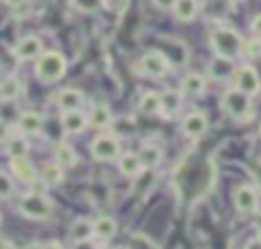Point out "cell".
Returning <instances> with one entry per match:
<instances>
[{
	"label": "cell",
	"instance_id": "f1b7e54d",
	"mask_svg": "<svg viewBox=\"0 0 261 249\" xmlns=\"http://www.w3.org/2000/svg\"><path fill=\"white\" fill-rule=\"evenodd\" d=\"M71 4L82 12H96L102 6V0H71Z\"/></svg>",
	"mask_w": 261,
	"mask_h": 249
},
{
	"label": "cell",
	"instance_id": "484cf974",
	"mask_svg": "<svg viewBox=\"0 0 261 249\" xmlns=\"http://www.w3.org/2000/svg\"><path fill=\"white\" fill-rule=\"evenodd\" d=\"M139 108H141V112H145V114H157V112L161 110L159 94H155V92L143 94V98H141V102H139Z\"/></svg>",
	"mask_w": 261,
	"mask_h": 249
},
{
	"label": "cell",
	"instance_id": "52a82bcc",
	"mask_svg": "<svg viewBox=\"0 0 261 249\" xmlns=\"http://www.w3.org/2000/svg\"><path fill=\"white\" fill-rule=\"evenodd\" d=\"M232 82H234V88H239L241 92L253 96L259 92L261 88V80H259V73L251 67V65H241L234 69L232 73Z\"/></svg>",
	"mask_w": 261,
	"mask_h": 249
},
{
	"label": "cell",
	"instance_id": "ffe728a7",
	"mask_svg": "<svg viewBox=\"0 0 261 249\" xmlns=\"http://www.w3.org/2000/svg\"><path fill=\"white\" fill-rule=\"evenodd\" d=\"M137 155H139V161L143 167H155V165H159V161L163 157V153L157 145H143Z\"/></svg>",
	"mask_w": 261,
	"mask_h": 249
},
{
	"label": "cell",
	"instance_id": "5b68a950",
	"mask_svg": "<svg viewBox=\"0 0 261 249\" xmlns=\"http://www.w3.org/2000/svg\"><path fill=\"white\" fill-rule=\"evenodd\" d=\"M90 151H92V157L98 159V161H114L120 155V145H118L116 137L100 135V137H96L92 141Z\"/></svg>",
	"mask_w": 261,
	"mask_h": 249
},
{
	"label": "cell",
	"instance_id": "f35d334b",
	"mask_svg": "<svg viewBox=\"0 0 261 249\" xmlns=\"http://www.w3.org/2000/svg\"><path fill=\"white\" fill-rule=\"evenodd\" d=\"M4 2H8L10 6H18V4H22L24 0H4Z\"/></svg>",
	"mask_w": 261,
	"mask_h": 249
},
{
	"label": "cell",
	"instance_id": "4316f807",
	"mask_svg": "<svg viewBox=\"0 0 261 249\" xmlns=\"http://www.w3.org/2000/svg\"><path fill=\"white\" fill-rule=\"evenodd\" d=\"M2 94H4V100H14L16 96H18V92H20V84H18V80L16 78H6L2 84Z\"/></svg>",
	"mask_w": 261,
	"mask_h": 249
},
{
	"label": "cell",
	"instance_id": "836d02e7",
	"mask_svg": "<svg viewBox=\"0 0 261 249\" xmlns=\"http://www.w3.org/2000/svg\"><path fill=\"white\" fill-rule=\"evenodd\" d=\"M41 249H63V243L57 241V239H51V241L41 243Z\"/></svg>",
	"mask_w": 261,
	"mask_h": 249
},
{
	"label": "cell",
	"instance_id": "4fadbf2b",
	"mask_svg": "<svg viewBox=\"0 0 261 249\" xmlns=\"http://www.w3.org/2000/svg\"><path fill=\"white\" fill-rule=\"evenodd\" d=\"M57 106L61 110H80L84 106V94L73 88H65L57 94Z\"/></svg>",
	"mask_w": 261,
	"mask_h": 249
},
{
	"label": "cell",
	"instance_id": "cb8c5ba5",
	"mask_svg": "<svg viewBox=\"0 0 261 249\" xmlns=\"http://www.w3.org/2000/svg\"><path fill=\"white\" fill-rule=\"evenodd\" d=\"M6 153H8V157L27 155L29 153V141L24 137H20V135L8 137V141H6Z\"/></svg>",
	"mask_w": 261,
	"mask_h": 249
},
{
	"label": "cell",
	"instance_id": "e0dca14e",
	"mask_svg": "<svg viewBox=\"0 0 261 249\" xmlns=\"http://www.w3.org/2000/svg\"><path fill=\"white\" fill-rule=\"evenodd\" d=\"M63 169H65V167H63L61 163L49 161V163H45L43 169H41V180H43L47 186H57V184H61L63 178H65V171H63Z\"/></svg>",
	"mask_w": 261,
	"mask_h": 249
},
{
	"label": "cell",
	"instance_id": "7bdbcfd3",
	"mask_svg": "<svg viewBox=\"0 0 261 249\" xmlns=\"http://www.w3.org/2000/svg\"><path fill=\"white\" fill-rule=\"evenodd\" d=\"M259 133H261V127H259Z\"/></svg>",
	"mask_w": 261,
	"mask_h": 249
},
{
	"label": "cell",
	"instance_id": "d6986e66",
	"mask_svg": "<svg viewBox=\"0 0 261 249\" xmlns=\"http://www.w3.org/2000/svg\"><path fill=\"white\" fill-rule=\"evenodd\" d=\"M206 88V80L200 73H188L181 82V92L188 96H200Z\"/></svg>",
	"mask_w": 261,
	"mask_h": 249
},
{
	"label": "cell",
	"instance_id": "7c38bea8",
	"mask_svg": "<svg viewBox=\"0 0 261 249\" xmlns=\"http://www.w3.org/2000/svg\"><path fill=\"white\" fill-rule=\"evenodd\" d=\"M181 129L188 137H202L208 129V120H206V114L204 112H190L184 122H181Z\"/></svg>",
	"mask_w": 261,
	"mask_h": 249
},
{
	"label": "cell",
	"instance_id": "ee69618b",
	"mask_svg": "<svg viewBox=\"0 0 261 249\" xmlns=\"http://www.w3.org/2000/svg\"><path fill=\"white\" fill-rule=\"evenodd\" d=\"M234 2H237V0H234Z\"/></svg>",
	"mask_w": 261,
	"mask_h": 249
},
{
	"label": "cell",
	"instance_id": "8992f818",
	"mask_svg": "<svg viewBox=\"0 0 261 249\" xmlns=\"http://www.w3.org/2000/svg\"><path fill=\"white\" fill-rule=\"evenodd\" d=\"M139 67L149 78H163L169 71V59L161 51H149L141 57Z\"/></svg>",
	"mask_w": 261,
	"mask_h": 249
},
{
	"label": "cell",
	"instance_id": "ac0fdd59",
	"mask_svg": "<svg viewBox=\"0 0 261 249\" xmlns=\"http://www.w3.org/2000/svg\"><path fill=\"white\" fill-rule=\"evenodd\" d=\"M173 12H175V18H177V20L190 22V20H194V16L198 14V2H196V0H175Z\"/></svg>",
	"mask_w": 261,
	"mask_h": 249
},
{
	"label": "cell",
	"instance_id": "7a4b0ae2",
	"mask_svg": "<svg viewBox=\"0 0 261 249\" xmlns=\"http://www.w3.org/2000/svg\"><path fill=\"white\" fill-rule=\"evenodd\" d=\"M16 208H18V212L24 218H31V220H47L51 216V212H53V204L39 190H33V192L24 194L18 200V206Z\"/></svg>",
	"mask_w": 261,
	"mask_h": 249
},
{
	"label": "cell",
	"instance_id": "4dcf8cb0",
	"mask_svg": "<svg viewBox=\"0 0 261 249\" xmlns=\"http://www.w3.org/2000/svg\"><path fill=\"white\" fill-rule=\"evenodd\" d=\"M251 31H253V35H255L257 39H261V12L253 16V20H251Z\"/></svg>",
	"mask_w": 261,
	"mask_h": 249
},
{
	"label": "cell",
	"instance_id": "6da1fadb",
	"mask_svg": "<svg viewBox=\"0 0 261 249\" xmlns=\"http://www.w3.org/2000/svg\"><path fill=\"white\" fill-rule=\"evenodd\" d=\"M67 61L59 51H43L35 63V76L43 84H53L65 76Z\"/></svg>",
	"mask_w": 261,
	"mask_h": 249
},
{
	"label": "cell",
	"instance_id": "ab89813d",
	"mask_svg": "<svg viewBox=\"0 0 261 249\" xmlns=\"http://www.w3.org/2000/svg\"><path fill=\"white\" fill-rule=\"evenodd\" d=\"M24 249H41V243H29Z\"/></svg>",
	"mask_w": 261,
	"mask_h": 249
},
{
	"label": "cell",
	"instance_id": "d590c367",
	"mask_svg": "<svg viewBox=\"0 0 261 249\" xmlns=\"http://www.w3.org/2000/svg\"><path fill=\"white\" fill-rule=\"evenodd\" d=\"M245 249H261V239H251V241L245 245Z\"/></svg>",
	"mask_w": 261,
	"mask_h": 249
},
{
	"label": "cell",
	"instance_id": "5bb4252c",
	"mask_svg": "<svg viewBox=\"0 0 261 249\" xmlns=\"http://www.w3.org/2000/svg\"><path fill=\"white\" fill-rule=\"evenodd\" d=\"M18 129H20L24 135H39L41 129H43V118H41V114H37V112H33V110L20 112V116H18Z\"/></svg>",
	"mask_w": 261,
	"mask_h": 249
},
{
	"label": "cell",
	"instance_id": "9c48e42d",
	"mask_svg": "<svg viewBox=\"0 0 261 249\" xmlns=\"http://www.w3.org/2000/svg\"><path fill=\"white\" fill-rule=\"evenodd\" d=\"M14 57L18 61H31V59H37L41 53H43V41L35 35H27L22 39H18V43L14 45L12 49Z\"/></svg>",
	"mask_w": 261,
	"mask_h": 249
},
{
	"label": "cell",
	"instance_id": "30bf717a",
	"mask_svg": "<svg viewBox=\"0 0 261 249\" xmlns=\"http://www.w3.org/2000/svg\"><path fill=\"white\" fill-rule=\"evenodd\" d=\"M232 202L239 212H255L257 210V194L251 186H239L232 194Z\"/></svg>",
	"mask_w": 261,
	"mask_h": 249
},
{
	"label": "cell",
	"instance_id": "2e32d148",
	"mask_svg": "<svg viewBox=\"0 0 261 249\" xmlns=\"http://www.w3.org/2000/svg\"><path fill=\"white\" fill-rule=\"evenodd\" d=\"M94 235V222L86 216H80L71 222L69 227V239L75 243V241H84V239H90Z\"/></svg>",
	"mask_w": 261,
	"mask_h": 249
},
{
	"label": "cell",
	"instance_id": "74e56055",
	"mask_svg": "<svg viewBox=\"0 0 261 249\" xmlns=\"http://www.w3.org/2000/svg\"><path fill=\"white\" fill-rule=\"evenodd\" d=\"M0 249H14V247H12V243H10V241H6V239H2V237H0Z\"/></svg>",
	"mask_w": 261,
	"mask_h": 249
},
{
	"label": "cell",
	"instance_id": "1f68e13d",
	"mask_svg": "<svg viewBox=\"0 0 261 249\" xmlns=\"http://www.w3.org/2000/svg\"><path fill=\"white\" fill-rule=\"evenodd\" d=\"M10 137V127L0 118V143H6Z\"/></svg>",
	"mask_w": 261,
	"mask_h": 249
},
{
	"label": "cell",
	"instance_id": "603a6c76",
	"mask_svg": "<svg viewBox=\"0 0 261 249\" xmlns=\"http://www.w3.org/2000/svg\"><path fill=\"white\" fill-rule=\"evenodd\" d=\"M141 167H143V165H141L137 153H124V155L118 159V169H120V173H124V176H128V178L137 176V173L141 171Z\"/></svg>",
	"mask_w": 261,
	"mask_h": 249
},
{
	"label": "cell",
	"instance_id": "d6a6232c",
	"mask_svg": "<svg viewBox=\"0 0 261 249\" xmlns=\"http://www.w3.org/2000/svg\"><path fill=\"white\" fill-rule=\"evenodd\" d=\"M71 249H98L90 239H84V241H75L73 245H71Z\"/></svg>",
	"mask_w": 261,
	"mask_h": 249
},
{
	"label": "cell",
	"instance_id": "3957f363",
	"mask_svg": "<svg viewBox=\"0 0 261 249\" xmlns=\"http://www.w3.org/2000/svg\"><path fill=\"white\" fill-rule=\"evenodd\" d=\"M212 49L218 57H226L232 59L234 55H239L243 51V39L234 29H218L212 33L210 37Z\"/></svg>",
	"mask_w": 261,
	"mask_h": 249
},
{
	"label": "cell",
	"instance_id": "44dd1931",
	"mask_svg": "<svg viewBox=\"0 0 261 249\" xmlns=\"http://www.w3.org/2000/svg\"><path fill=\"white\" fill-rule=\"evenodd\" d=\"M116 220L110 216H98L94 220V235L100 239H112L116 235Z\"/></svg>",
	"mask_w": 261,
	"mask_h": 249
},
{
	"label": "cell",
	"instance_id": "9a60e30c",
	"mask_svg": "<svg viewBox=\"0 0 261 249\" xmlns=\"http://www.w3.org/2000/svg\"><path fill=\"white\" fill-rule=\"evenodd\" d=\"M159 100H161L159 112H163L165 116H173L181 108V94L177 90H165L163 94H159Z\"/></svg>",
	"mask_w": 261,
	"mask_h": 249
},
{
	"label": "cell",
	"instance_id": "e575fe53",
	"mask_svg": "<svg viewBox=\"0 0 261 249\" xmlns=\"http://www.w3.org/2000/svg\"><path fill=\"white\" fill-rule=\"evenodd\" d=\"M153 2H155V6L161 8V10H171V8L175 6V0H153Z\"/></svg>",
	"mask_w": 261,
	"mask_h": 249
},
{
	"label": "cell",
	"instance_id": "83f0119b",
	"mask_svg": "<svg viewBox=\"0 0 261 249\" xmlns=\"http://www.w3.org/2000/svg\"><path fill=\"white\" fill-rule=\"evenodd\" d=\"M12 194H14V182H12V178L6 171L0 169V200L10 198Z\"/></svg>",
	"mask_w": 261,
	"mask_h": 249
},
{
	"label": "cell",
	"instance_id": "60d3db41",
	"mask_svg": "<svg viewBox=\"0 0 261 249\" xmlns=\"http://www.w3.org/2000/svg\"><path fill=\"white\" fill-rule=\"evenodd\" d=\"M0 102H4V94H2V86H0Z\"/></svg>",
	"mask_w": 261,
	"mask_h": 249
},
{
	"label": "cell",
	"instance_id": "8fae6325",
	"mask_svg": "<svg viewBox=\"0 0 261 249\" xmlns=\"http://www.w3.org/2000/svg\"><path fill=\"white\" fill-rule=\"evenodd\" d=\"M61 127H63L65 133L77 135V133L86 131L88 116L82 112V108L80 110H63V114H61Z\"/></svg>",
	"mask_w": 261,
	"mask_h": 249
},
{
	"label": "cell",
	"instance_id": "277c9868",
	"mask_svg": "<svg viewBox=\"0 0 261 249\" xmlns=\"http://www.w3.org/2000/svg\"><path fill=\"white\" fill-rule=\"evenodd\" d=\"M222 108H224V112H228L234 118H245L251 110V98H249V94L241 92L239 88L226 90L222 96Z\"/></svg>",
	"mask_w": 261,
	"mask_h": 249
},
{
	"label": "cell",
	"instance_id": "d4e9b609",
	"mask_svg": "<svg viewBox=\"0 0 261 249\" xmlns=\"http://www.w3.org/2000/svg\"><path fill=\"white\" fill-rule=\"evenodd\" d=\"M55 161L61 163L63 167H73L77 163V155H75V151L67 143H61L55 149Z\"/></svg>",
	"mask_w": 261,
	"mask_h": 249
},
{
	"label": "cell",
	"instance_id": "8d00e7d4",
	"mask_svg": "<svg viewBox=\"0 0 261 249\" xmlns=\"http://www.w3.org/2000/svg\"><path fill=\"white\" fill-rule=\"evenodd\" d=\"M120 2H122V0H102V4H104L106 8H116Z\"/></svg>",
	"mask_w": 261,
	"mask_h": 249
},
{
	"label": "cell",
	"instance_id": "f546056e",
	"mask_svg": "<svg viewBox=\"0 0 261 249\" xmlns=\"http://www.w3.org/2000/svg\"><path fill=\"white\" fill-rule=\"evenodd\" d=\"M243 51L249 55V57H259L261 55V39H249L243 43Z\"/></svg>",
	"mask_w": 261,
	"mask_h": 249
},
{
	"label": "cell",
	"instance_id": "ba28073f",
	"mask_svg": "<svg viewBox=\"0 0 261 249\" xmlns=\"http://www.w3.org/2000/svg\"><path fill=\"white\" fill-rule=\"evenodd\" d=\"M10 173H12L14 178H18L20 182L31 184V186H35V184L41 180V176H39L37 167L33 165V161H31L27 155L10 157Z\"/></svg>",
	"mask_w": 261,
	"mask_h": 249
},
{
	"label": "cell",
	"instance_id": "b9f144b4",
	"mask_svg": "<svg viewBox=\"0 0 261 249\" xmlns=\"http://www.w3.org/2000/svg\"><path fill=\"white\" fill-rule=\"evenodd\" d=\"M0 222H2V214H0Z\"/></svg>",
	"mask_w": 261,
	"mask_h": 249
},
{
	"label": "cell",
	"instance_id": "7402d4cb",
	"mask_svg": "<svg viewBox=\"0 0 261 249\" xmlns=\"http://www.w3.org/2000/svg\"><path fill=\"white\" fill-rule=\"evenodd\" d=\"M110 120H112V112L106 104H96L90 112V118H88V122L96 129H102V127L110 124Z\"/></svg>",
	"mask_w": 261,
	"mask_h": 249
}]
</instances>
